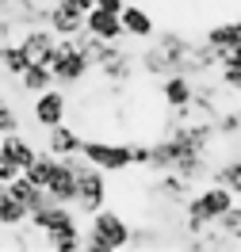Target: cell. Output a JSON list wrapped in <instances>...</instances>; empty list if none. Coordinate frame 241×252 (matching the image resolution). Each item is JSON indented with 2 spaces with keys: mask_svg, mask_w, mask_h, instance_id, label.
<instances>
[{
  "mask_svg": "<svg viewBox=\"0 0 241 252\" xmlns=\"http://www.w3.org/2000/svg\"><path fill=\"white\" fill-rule=\"evenodd\" d=\"M80 157L96 164L103 172H127L130 168V142H107V138H84L80 142Z\"/></svg>",
  "mask_w": 241,
  "mask_h": 252,
  "instance_id": "obj_3",
  "label": "cell"
},
{
  "mask_svg": "<svg viewBox=\"0 0 241 252\" xmlns=\"http://www.w3.org/2000/svg\"><path fill=\"white\" fill-rule=\"evenodd\" d=\"M210 225L218 229V237L226 241V249H241V199L226 210L222 218H214Z\"/></svg>",
  "mask_w": 241,
  "mask_h": 252,
  "instance_id": "obj_18",
  "label": "cell"
},
{
  "mask_svg": "<svg viewBox=\"0 0 241 252\" xmlns=\"http://www.w3.org/2000/svg\"><path fill=\"white\" fill-rule=\"evenodd\" d=\"M123 4H127V0H96V8H103V12H115V16L123 12Z\"/></svg>",
  "mask_w": 241,
  "mask_h": 252,
  "instance_id": "obj_26",
  "label": "cell"
},
{
  "mask_svg": "<svg viewBox=\"0 0 241 252\" xmlns=\"http://www.w3.org/2000/svg\"><path fill=\"white\" fill-rule=\"evenodd\" d=\"M130 221L111 210V206H100L88 214V229H84V249L88 252H119V249H130Z\"/></svg>",
  "mask_w": 241,
  "mask_h": 252,
  "instance_id": "obj_1",
  "label": "cell"
},
{
  "mask_svg": "<svg viewBox=\"0 0 241 252\" xmlns=\"http://www.w3.org/2000/svg\"><path fill=\"white\" fill-rule=\"evenodd\" d=\"M119 23H123V34L134 38V42H149L153 34H157V19L145 12L142 4H123V12H119Z\"/></svg>",
  "mask_w": 241,
  "mask_h": 252,
  "instance_id": "obj_9",
  "label": "cell"
},
{
  "mask_svg": "<svg viewBox=\"0 0 241 252\" xmlns=\"http://www.w3.org/2000/svg\"><path fill=\"white\" fill-rule=\"evenodd\" d=\"M46 195L54 203H69L73 206V195H77V172H73V164L69 160H58L54 164V172L46 180Z\"/></svg>",
  "mask_w": 241,
  "mask_h": 252,
  "instance_id": "obj_14",
  "label": "cell"
},
{
  "mask_svg": "<svg viewBox=\"0 0 241 252\" xmlns=\"http://www.w3.org/2000/svg\"><path fill=\"white\" fill-rule=\"evenodd\" d=\"M207 180L230 188V191H234V199H241V153H238V157H226V160H214Z\"/></svg>",
  "mask_w": 241,
  "mask_h": 252,
  "instance_id": "obj_17",
  "label": "cell"
},
{
  "mask_svg": "<svg viewBox=\"0 0 241 252\" xmlns=\"http://www.w3.org/2000/svg\"><path fill=\"white\" fill-rule=\"evenodd\" d=\"M19 46L27 50V58H31V62L50 65L54 58H58V34L50 31L46 23H31L27 31L19 34Z\"/></svg>",
  "mask_w": 241,
  "mask_h": 252,
  "instance_id": "obj_7",
  "label": "cell"
},
{
  "mask_svg": "<svg viewBox=\"0 0 241 252\" xmlns=\"http://www.w3.org/2000/svg\"><path fill=\"white\" fill-rule=\"evenodd\" d=\"M12 176H19V168H16V164H12V160H8V153L0 149V184H8Z\"/></svg>",
  "mask_w": 241,
  "mask_h": 252,
  "instance_id": "obj_25",
  "label": "cell"
},
{
  "mask_svg": "<svg viewBox=\"0 0 241 252\" xmlns=\"http://www.w3.org/2000/svg\"><path fill=\"white\" fill-rule=\"evenodd\" d=\"M16 80H19V88H23L27 95H34V92H42V88H50V84H54V73H50V65L31 62Z\"/></svg>",
  "mask_w": 241,
  "mask_h": 252,
  "instance_id": "obj_19",
  "label": "cell"
},
{
  "mask_svg": "<svg viewBox=\"0 0 241 252\" xmlns=\"http://www.w3.org/2000/svg\"><path fill=\"white\" fill-rule=\"evenodd\" d=\"M0 233H4V229H0ZM4 245H8V241H0V249H4Z\"/></svg>",
  "mask_w": 241,
  "mask_h": 252,
  "instance_id": "obj_28",
  "label": "cell"
},
{
  "mask_svg": "<svg viewBox=\"0 0 241 252\" xmlns=\"http://www.w3.org/2000/svg\"><path fill=\"white\" fill-rule=\"evenodd\" d=\"M157 92H161V99H165V107H169V111L192 107L195 77H192V73H165V77H157Z\"/></svg>",
  "mask_w": 241,
  "mask_h": 252,
  "instance_id": "obj_8",
  "label": "cell"
},
{
  "mask_svg": "<svg viewBox=\"0 0 241 252\" xmlns=\"http://www.w3.org/2000/svg\"><path fill=\"white\" fill-rule=\"evenodd\" d=\"M238 142H241V138H238Z\"/></svg>",
  "mask_w": 241,
  "mask_h": 252,
  "instance_id": "obj_30",
  "label": "cell"
},
{
  "mask_svg": "<svg viewBox=\"0 0 241 252\" xmlns=\"http://www.w3.org/2000/svg\"><path fill=\"white\" fill-rule=\"evenodd\" d=\"M62 4H69V8H77V12H88L96 0H62Z\"/></svg>",
  "mask_w": 241,
  "mask_h": 252,
  "instance_id": "obj_27",
  "label": "cell"
},
{
  "mask_svg": "<svg viewBox=\"0 0 241 252\" xmlns=\"http://www.w3.org/2000/svg\"><path fill=\"white\" fill-rule=\"evenodd\" d=\"M38 245L50 249V252H77V249H84V229L73 218V221H65V225H58V229H46Z\"/></svg>",
  "mask_w": 241,
  "mask_h": 252,
  "instance_id": "obj_13",
  "label": "cell"
},
{
  "mask_svg": "<svg viewBox=\"0 0 241 252\" xmlns=\"http://www.w3.org/2000/svg\"><path fill=\"white\" fill-rule=\"evenodd\" d=\"M210 123H214V134H218V138H234V142L241 138V107H226V111L218 107V115H214Z\"/></svg>",
  "mask_w": 241,
  "mask_h": 252,
  "instance_id": "obj_22",
  "label": "cell"
},
{
  "mask_svg": "<svg viewBox=\"0 0 241 252\" xmlns=\"http://www.w3.org/2000/svg\"><path fill=\"white\" fill-rule=\"evenodd\" d=\"M4 188H8V195H12V199H16L19 206H27V214H31L34 206L50 203V195H46L42 188H38V184H31V180H27L23 172H19V176H12V180H8Z\"/></svg>",
  "mask_w": 241,
  "mask_h": 252,
  "instance_id": "obj_15",
  "label": "cell"
},
{
  "mask_svg": "<svg viewBox=\"0 0 241 252\" xmlns=\"http://www.w3.org/2000/svg\"><path fill=\"white\" fill-rule=\"evenodd\" d=\"M42 23H46L50 31L58 34V38H73V34L84 31V12H77V8H69V4H62V0H50L46 8H42Z\"/></svg>",
  "mask_w": 241,
  "mask_h": 252,
  "instance_id": "obj_6",
  "label": "cell"
},
{
  "mask_svg": "<svg viewBox=\"0 0 241 252\" xmlns=\"http://www.w3.org/2000/svg\"><path fill=\"white\" fill-rule=\"evenodd\" d=\"M84 31L96 34V38H103V42H123V38H127L119 16H115V12H103V8H96V4L84 12Z\"/></svg>",
  "mask_w": 241,
  "mask_h": 252,
  "instance_id": "obj_11",
  "label": "cell"
},
{
  "mask_svg": "<svg viewBox=\"0 0 241 252\" xmlns=\"http://www.w3.org/2000/svg\"><path fill=\"white\" fill-rule=\"evenodd\" d=\"M0 195H4V184H0Z\"/></svg>",
  "mask_w": 241,
  "mask_h": 252,
  "instance_id": "obj_29",
  "label": "cell"
},
{
  "mask_svg": "<svg viewBox=\"0 0 241 252\" xmlns=\"http://www.w3.org/2000/svg\"><path fill=\"white\" fill-rule=\"evenodd\" d=\"M130 164H138V168L149 164V145L145 142H130Z\"/></svg>",
  "mask_w": 241,
  "mask_h": 252,
  "instance_id": "obj_24",
  "label": "cell"
},
{
  "mask_svg": "<svg viewBox=\"0 0 241 252\" xmlns=\"http://www.w3.org/2000/svg\"><path fill=\"white\" fill-rule=\"evenodd\" d=\"M69 119V88H58V84H50L42 92H34V103H31V123L38 130H50V126H58Z\"/></svg>",
  "mask_w": 241,
  "mask_h": 252,
  "instance_id": "obj_5",
  "label": "cell"
},
{
  "mask_svg": "<svg viewBox=\"0 0 241 252\" xmlns=\"http://www.w3.org/2000/svg\"><path fill=\"white\" fill-rule=\"evenodd\" d=\"M27 65H31V58H27V50L19 46V42H0V69H4L12 80H16Z\"/></svg>",
  "mask_w": 241,
  "mask_h": 252,
  "instance_id": "obj_20",
  "label": "cell"
},
{
  "mask_svg": "<svg viewBox=\"0 0 241 252\" xmlns=\"http://www.w3.org/2000/svg\"><path fill=\"white\" fill-rule=\"evenodd\" d=\"M50 73H54L58 88H77V84H84V80L92 77V65L73 46V38H58V58L50 62Z\"/></svg>",
  "mask_w": 241,
  "mask_h": 252,
  "instance_id": "obj_2",
  "label": "cell"
},
{
  "mask_svg": "<svg viewBox=\"0 0 241 252\" xmlns=\"http://www.w3.org/2000/svg\"><path fill=\"white\" fill-rule=\"evenodd\" d=\"M203 42H207L210 50H230L241 42V19H222V23H210L207 34H203Z\"/></svg>",
  "mask_w": 241,
  "mask_h": 252,
  "instance_id": "obj_16",
  "label": "cell"
},
{
  "mask_svg": "<svg viewBox=\"0 0 241 252\" xmlns=\"http://www.w3.org/2000/svg\"><path fill=\"white\" fill-rule=\"evenodd\" d=\"M73 206L88 218L92 210L107 206V172L96 168V164H80L77 168V195H73Z\"/></svg>",
  "mask_w": 241,
  "mask_h": 252,
  "instance_id": "obj_4",
  "label": "cell"
},
{
  "mask_svg": "<svg viewBox=\"0 0 241 252\" xmlns=\"http://www.w3.org/2000/svg\"><path fill=\"white\" fill-rule=\"evenodd\" d=\"M0 149L8 153V160L16 164L19 172L31 164L34 157H38V145H34L31 134H23V130H12V134H0Z\"/></svg>",
  "mask_w": 241,
  "mask_h": 252,
  "instance_id": "obj_12",
  "label": "cell"
},
{
  "mask_svg": "<svg viewBox=\"0 0 241 252\" xmlns=\"http://www.w3.org/2000/svg\"><path fill=\"white\" fill-rule=\"evenodd\" d=\"M12 130H23V123H19V107L12 103V99L0 95V134H12Z\"/></svg>",
  "mask_w": 241,
  "mask_h": 252,
  "instance_id": "obj_23",
  "label": "cell"
},
{
  "mask_svg": "<svg viewBox=\"0 0 241 252\" xmlns=\"http://www.w3.org/2000/svg\"><path fill=\"white\" fill-rule=\"evenodd\" d=\"M80 142H84L80 130H73L69 123H58V126H50V130H46V145H42V149H46L50 157H77Z\"/></svg>",
  "mask_w": 241,
  "mask_h": 252,
  "instance_id": "obj_10",
  "label": "cell"
},
{
  "mask_svg": "<svg viewBox=\"0 0 241 252\" xmlns=\"http://www.w3.org/2000/svg\"><path fill=\"white\" fill-rule=\"evenodd\" d=\"M23 225H27V206H19L4 188V195H0V229H23Z\"/></svg>",
  "mask_w": 241,
  "mask_h": 252,
  "instance_id": "obj_21",
  "label": "cell"
}]
</instances>
